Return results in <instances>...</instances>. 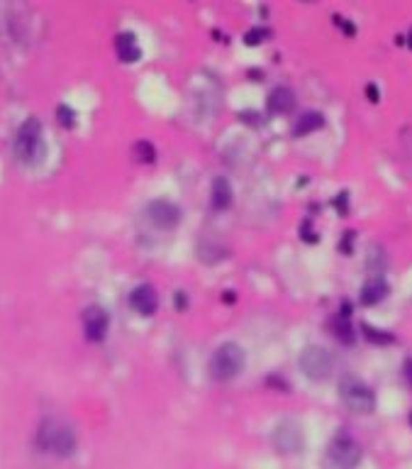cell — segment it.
<instances>
[{"label": "cell", "mask_w": 412, "mask_h": 469, "mask_svg": "<svg viewBox=\"0 0 412 469\" xmlns=\"http://www.w3.org/2000/svg\"><path fill=\"white\" fill-rule=\"evenodd\" d=\"M293 103L295 98L288 88H276L271 93V98H268V108H271L273 113H286V110L293 108Z\"/></svg>", "instance_id": "obj_12"}, {"label": "cell", "mask_w": 412, "mask_h": 469, "mask_svg": "<svg viewBox=\"0 0 412 469\" xmlns=\"http://www.w3.org/2000/svg\"><path fill=\"white\" fill-rule=\"evenodd\" d=\"M383 296H386V284L378 279H371L366 286H363L361 291V301L363 303H376V301H381Z\"/></svg>", "instance_id": "obj_14"}, {"label": "cell", "mask_w": 412, "mask_h": 469, "mask_svg": "<svg viewBox=\"0 0 412 469\" xmlns=\"http://www.w3.org/2000/svg\"><path fill=\"white\" fill-rule=\"evenodd\" d=\"M359 457H361V450H359V445L354 443L352 438H347V435H339V438L329 445V459H332L337 467H344V469L354 467V464L359 462Z\"/></svg>", "instance_id": "obj_7"}, {"label": "cell", "mask_w": 412, "mask_h": 469, "mask_svg": "<svg viewBox=\"0 0 412 469\" xmlns=\"http://www.w3.org/2000/svg\"><path fill=\"white\" fill-rule=\"evenodd\" d=\"M115 47H117V54L122 61H137L140 59V49L134 47L132 35H120L117 42H115Z\"/></svg>", "instance_id": "obj_13"}, {"label": "cell", "mask_w": 412, "mask_h": 469, "mask_svg": "<svg viewBox=\"0 0 412 469\" xmlns=\"http://www.w3.org/2000/svg\"><path fill=\"white\" fill-rule=\"evenodd\" d=\"M322 125V120H320V115H303V120L298 122V127H295V132H310L315 130V127Z\"/></svg>", "instance_id": "obj_15"}, {"label": "cell", "mask_w": 412, "mask_h": 469, "mask_svg": "<svg viewBox=\"0 0 412 469\" xmlns=\"http://www.w3.org/2000/svg\"><path fill=\"white\" fill-rule=\"evenodd\" d=\"M300 369H303L305 376H310V379L315 381L327 379L334 372L332 352H327V349L322 347H308L303 355H300Z\"/></svg>", "instance_id": "obj_5"}, {"label": "cell", "mask_w": 412, "mask_h": 469, "mask_svg": "<svg viewBox=\"0 0 412 469\" xmlns=\"http://www.w3.org/2000/svg\"><path fill=\"white\" fill-rule=\"evenodd\" d=\"M37 445L40 450L56 454V457H71L76 452V435L71 425L56 418H44L37 430Z\"/></svg>", "instance_id": "obj_1"}, {"label": "cell", "mask_w": 412, "mask_h": 469, "mask_svg": "<svg viewBox=\"0 0 412 469\" xmlns=\"http://www.w3.org/2000/svg\"><path fill=\"white\" fill-rule=\"evenodd\" d=\"M147 218L154 228L159 230H174L181 223V210L179 205L169 203V200H151L147 205Z\"/></svg>", "instance_id": "obj_6"}, {"label": "cell", "mask_w": 412, "mask_h": 469, "mask_svg": "<svg viewBox=\"0 0 412 469\" xmlns=\"http://www.w3.org/2000/svg\"><path fill=\"white\" fill-rule=\"evenodd\" d=\"M244 367V349L234 342H224L215 349L213 360H210V376L215 381H227L242 372Z\"/></svg>", "instance_id": "obj_3"}, {"label": "cell", "mask_w": 412, "mask_h": 469, "mask_svg": "<svg viewBox=\"0 0 412 469\" xmlns=\"http://www.w3.org/2000/svg\"><path fill=\"white\" fill-rule=\"evenodd\" d=\"M129 305L140 315H151L156 310V305H159V301H156V294L151 286L142 284L129 294Z\"/></svg>", "instance_id": "obj_10"}, {"label": "cell", "mask_w": 412, "mask_h": 469, "mask_svg": "<svg viewBox=\"0 0 412 469\" xmlns=\"http://www.w3.org/2000/svg\"><path fill=\"white\" fill-rule=\"evenodd\" d=\"M339 396H342L344 406L354 413H371L376 408L373 391L356 376H344L342 384H339Z\"/></svg>", "instance_id": "obj_4"}, {"label": "cell", "mask_w": 412, "mask_h": 469, "mask_svg": "<svg viewBox=\"0 0 412 469\" xmlns=\"http://www.w3.org/2000/svg\"><path fill=\"white\" fill-rule=\"evenodd\" d=\"M108 313L100 305H90V308L83 310V330L90 342H103L105 335H108Z\"/></svg>", "instance_id": "obj_8"}, {"label": "cell", "mask_w": 412, "mask_h": 469, "mask_svg": "<svg viewBox=\"0 0 412 469\" xmlns=\"http://www.w3.org/2000/svg\"><path fill=\"white\" fill-rule=\"evenodd\" d=\"M273 443L281 452H298L303 447V433L295 423H281L276 428V435H273Z\"/></svg>", "instance_id": "obj_9"}, {"label": "cell", "mask_w": 412, "mask_h": 469, "mask_svg": "<svg viewBox=\"0 0 412 469\" xmlns=\"http://www.w3.org/2000/svg\"><path fill=\"white\" fill-rule=\"evenodd\" d=\"M59 115H61V125L64 127L74 125V113H69V108H59Z\"/></svg>", "instance_id": "obj_16"}, {"label": "cell", "mask_w": 412, "mask_h": 469, "mask_svg": "<svg viewBox=\"0 0 412 469\" xmlns=\"http://www.w3.org/2000/svg\"><path fill=\"white\" fill-rule=\"evenodd\" d=\"M44 154V142H42V125L30 118L20 125L15 135V157L22 161V164L32 166L42 159Z\"/></svg>", "instance_id": "obj_2"}, {"label": "cell", "mask_w": 412, "mask_h": 469, "mask_svg": "<svg viewBox=\"0 0 412 469\" xmlns=\"http://www.w3.org/2000/svg\"><path fill=\"white\" fill-rule=\"evenodd\" d=\"M210 203H213L215 210H224V208H229V203H232V186H229V181L224 179V176H217V179L213 181Z\"/></svg>", "instance_id": "obj_11"}]
</instances>
